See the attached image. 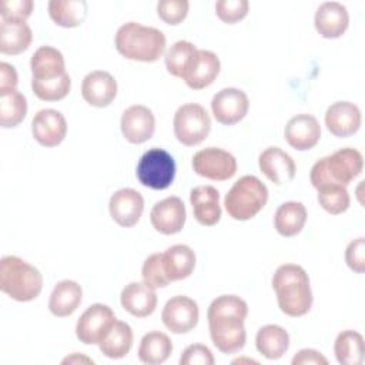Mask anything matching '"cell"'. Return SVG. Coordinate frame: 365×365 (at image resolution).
Here are the masks:
<instances>
[{
    "mask_svg": "<svg viewBox=\"0 0 365 365\" xmlns=\"http://www.w3.org/2000/svg\"><path fill=\"white\" fill-rule=\"evenodd\" d=\"M248 315L247 302L238 295H220L208 307L207 319L212 344L222 354H235L247 342L244 321Z\"/></svg>",
    "mask_w": 365,
    "mask_h": 365,
    "instance_id": "6da1fadb",
    "label": "cell"
},
{
    "mask_svg": "<svg viewBox=\"0 0 365 365\" xmlns=\"http://www.w3.org/2000/svg\"><path fill=\"white\" fill-rule=\"evenodd\" d=\"M279 309L288 317H302L312 307V291L307 271L297 264L279 265L272 278Z\"/></svg>",
    "mask_w": 365,
    "mask_h": 365,
    "instance_id": "7a4b0ae2",
    "label": "cell"
},
{
    "mask_svg": "<svg viewBox=\"0 0 365 365\" xmlns=\"http://www.w3.org/2000/svg\"><path fill=\"white\" fill-rule=\"evenodd\" d=\"M114 44L117 51L128 60L154 63L163 56L167 40L164 33L155 27L128 21L118 27Z\"/></svg>",
    "mask_w": 365,
    "mask_h": 365,
    "instance_id": "3957f363",
    "label": "cell"
},
{
    "mask_svg": "<svg viewBox=\"0 0 365 365\" xmlns=\"http://www.w3.org/2000/svg\"><path fill=\"white\" fill-rule=\"evenodd\" d=\"M43 288L41 272L16 255L0 259V289L11 299L29 302L36 299Z\"/></svg>",
    "mask_w": 365,
    "mask_h": 365,
    "instance_id": "277c9868",
    "label": "cell"
},
{
    "mask_svg": "<svg viewBox=\"0 0 365 365\" xmlns=\"http://www.w3.org/2000/svg\"><path fill=\"white\" fill-rule=\"evenodd\" d=\"M364 167L362 154L351 147L339 148L331 155L319 158L311 168L309 181L315 188L329 184L348 185Z\"/></svg>",
    "mask_w": 365,
    "mask_h": 365,
    "instance_id": "5b68a950",
    "label": "cell"
},
{
    "mask_svg": "<svg viewBox=\"0 0 365 365\" xmlns=\"http://www.w3.org/2000/svg\"><path fill=\"white\" fill-rule=\"evenodd\" d=\"M267 201V185L255 175H242L225 194L224 207L232 220L247 221L254 218L265 207Z\"/></svg>",
    "mask_w": 365,
    "mask_h": 365,
    "instance_id": "8992f818",
    "label": "cell"
},
{
    "mask_svg": "<svg viewBox=\"0 0 365 365\" xmlns=\"http://www.w3.org/2000/svg\"><path fill=\"white\" fill-rule=\"evenodd\" d=\"M135 175L147 188L165 190L175 178V161L164 148L153 147L138 160Z\"/></svg>",
    "mask_w": 365,
    "mask_h": 365,
    "instance_id": "52a82bcc",
    "label": "cell"
},
{
    "mask_svg": "<svg viewBox=\"0 0 365 365\" xmlns=\"http://www.w3.org/2000/svg\"><path fill=\"white\" fill-rule=\"evenodd\" d=\"M175 138L187 147L202 143L211 130V118L207 110L197 103H187L177 108L173 120Z\"/></svg>",
    "mask_w": 365,
    "mask_h": 365,
    "instance_id": "ba28073f",
    "label": "cell"
},
{
    "mask_svg": "<svg viewBox=\"0 0 365 365\" xmlns=\"http://www.w3.org/2000/svg\"><path fill=\"white\" fill-rule=\"evenodd\" d=\"M191 165L195 174L212 181L230 180L237 173L235 157L218 147H207L197 151L192 155Z\"/></svg>",
    "mask_w": 365,
    "mask_h": 365,
    "instance_id": "9c48e42d",
    "label": "cell"
},
{
    "mask_svg": "<svg viewBox=\"0 0 365 365\" xmlns=\"http://www.w3.org/2000/svg\"><path fill=\"white\" fill-rule=\"evenodd\" d=\"M117 321L113 309L106 304L90 305L76 324V336L86 345H98Z\"/></svg>",
    "mask_w": 365,
    "mask_h": 365,
    "instance_id": "30bf717a",
    "label": "cell"
},
{
    "mask_svg": "<svg viewBox=\"0 0 365 365\" xmlns=\"http://www.w3.org/2000/svg\"><path fill=\"white\" fill-rule=\"evenodd\" d=\"M161 319L165 328L173 334H187L198 324V304L190 297L175 295L165 302Z\"/></svg>",
    "mask_w": 365,
    "mask_h": 365,
    "instance_id": "8fae6325",
    "label": "cell"
},
{
    "mask_svg": "<svg viewBox=\"0 0 365 365\" xmlns=\"http://www.w3.org/2000/svg\"><path fill=\"white\" fill-rule=\"evenodd\" d=\"M250 100L247 94L235 87L221 88L211 100V111L214 118L224 125L240 123L248 113Z\"/></svg>",
    "mask_w": 365,
    "mask_h": 365,
    "instance_id": "7c38bea8",
    "label": "cell"
},
{
    "mask_svg": "<svg viewBox=\"0 0 365 365\" xmlns=\"http://www.w3.org/2000/svg\"><path fill=\"white\" fill-rule=\"evenodd\" d=\"M120 128L128 143L143 144L148 141L155 131V117L148 107L134 104L123 111Z\"/></svg>",
    "mask_w": 365,
    "mask_h": 365,
    "instance_id": "4fadbf2b",
    "label": "cell"
},
{
    "mask_svg": "<svg viewBox=\"0 0 365 365\" xmlns=\"http://www.w3.org/2000/svg\"><path fill=\"white\" fill-rule=\"evenodd\" d=\"M31 134L40 145L56 147L66 138V117L58 110L43 108L37 111L31 120Z\"/></svg>",
    "mask_w": 365,
    "mask_h": 365,
    "instance_id": "5bb4252c",
    "label": "cell"
},
{
    "mask_svg": "<svg viewBox=\"0 0 365 365\" xmlns=\"http://www.w3.org/2000/svg\"><path fill=\"white\" fill-rule=\"evenodd\" d=\"M108 211L114 222L120 227L131 228L141 218L144 211V198L134 188H120L110 197Z\"/></svg>",
    "mask_w": 365,
    "mask_h": 365,
    "instance_id": "9a60e30c",
    "label": "cell"
},
{
    "mask_svg": "<svg viewBox=\"0 0 365 365\" xmlns=\"http://www.w3.org/2000/svg\"><path fill=\"white\" fill-rule=\"evenodd\" d=\"M187 211L180 197H167L154 204L150 212V221L154 230L164 235H173L182 230Z\"/></svg>",
    "mask_w": 365,
    "mask_h": 365,
    "instance_id": "2e32d148",
    "label": "cell"
},
{
    "mask_svg": "<svg viewBox=\"0 0 365 365\" xmlns=\"http://www.w3.org/2000/svg\"><path fill=\"white\" fill-rule=\"evenodd\" d=\"M361 110L351 101H336L325 111V125L328 131L339 138L355 134L361 127Z\"/></svg>",
    "mask_w": 365,
    "mask_h": 365,
    "instance_id": "e0dca14e",
    "label": "cell"
},
{
    "mask_svg": "<svg viewBox=\"0 0 365 365\" xmlns=\"http://www.w3.org/2000/svg\"><path fill=\"white\" fill-rule=\"evenodd\" d=\"M284 137L292 148L307 151L318 144L321 138V125L312 114H297L288 120L284 128Z\"/></svg>",
    "mask_w": 365,
    "mask_h": 365,
    "instance_id": "ac0fdd59",
    "label": "cell"
},
{
    "mask_svg": "<svg viewBox=\"0 0 365 365\" xmlns=\"http://www.w3.org/2000/svg\"><path fill=\"white\" fill-rule=\"evenodd\" d=\"M117 88V81L108 71L94 70L83 78L81 96L87 104L103 108L114 101Z\"/></svg>",
    "mask_w": 365,
    "mask_h": 365,
    "instance_id": "d6986e66",
    "label": "cell"
},
{
    "mask_svg": "<svg viewBox=\"0 0 365 365\" xmlns=\"http://www.w3.org/2000/svg\"><path fill=\"white\" fill-rule=\"evenodd\" d=\"M221 63L218 56L210 50H197L184 76L185 84L192 90H202L211 86L220 74Z\"/></svg>",
    "mask_w": 365,
    "mask_h": 365,
    "instance_id": "ffe728a7",
    "label": "cell"
},
{
    "mask_svg": "<svg viewBox=\"0 0 365 365\" xmlns=\"http://www.w3.org/2000/svg\"><path fill=\"white\" fill-rule=\"evenodd\" d=\"M261 173L275 185H282L295 177V163L289 154L279 147H268L258 157Z\"/></svg>",
    "mask_w": 365,
    "mask_h": 365,
    "instance_id": "44dd1931",
    "label": "cell"
},
{
    "mask_svg": "<svg viewBox=\"0 0 365 365\" xmlns=\"http://www.w3.org/2000/svg\"><path fill=\"white\" fill-rule=\"evenodd\" d=\"M348 24L349 14L342 3L325 1L315 11L314 26L324 38L341 37L346 31Z\"/></svg>",
    "mask_w": 365,
    "mask_h": 365,
    "instance_id": "7402d4cb",
    "label": "cell"
},
{
    "mask_svg": "<svg viewBox=\"0 0 365 365\" xmlns=\"http://www.w3.org/2000/svg\"><path fill=\"white\" fill-rule=\"evenodd\" d=\"M121 307L137 318H145L151 315L157 308V294L155 288L143 282L127 284L120 294Z\"/></svg>",
    "mask_w": 365,
    "mask_h": 365,
    "instance_id": "603a6c76",
    "label": "cell"
},
{
    "mask_svg": "<svg viewBox=\"0 0 365 365\" xmlns=\"http://www.w3.org/2000/svg\"><path fill=\"white\" fill-rule=\"evenodd\" d=\"M194 218L204 227H212L221 220L220 192L212 185H198L190 192Z\"/></svg>",
    "mask_w": 365,
    "mask_h": 365,
    "instance_id": "cb8c5ba5",
    "label": "cell"
},
{
    "mask_svg": "<svg viewBox=\"0 0 365 365\" xmlns=\"http://www.w3.org/2000/svg\"><path fill=\"white\" fill-rule=\"evenodd\" d=\"M195 252L185 244H174L163 252V267L170 282L188 278L195 268Z\"/></svg>",
    "mask_w": 365,
    "mask_h": 365,
    "instance_id": "d4e9b609",
    "label": "cell"
},
{
    "mask_svg": "<svg viewBox=\"0 0 365 365\" xmlns=\"http://www.w3.org/2000/svg\"><path fill=\"white\" fill-rule=\"evenodd\" d=\"M83 299L81 285L73 279H63L57 282L50 294L48 309L54 317L64 318L71 315Z\"/></svg>",
    "mask_w": 365,
    "mask_h": 365,
    "instance_id": "484cf974",
    "label": "cell"
},
{
    "mask_svg": "<svg viewBox=\"0 0 365 365\" xmlns=\"http://www.w3.org/2000/svg\"><path fill=\"white\" fill-rule=\"evenodd\" d=\"M30 70L33 80H50L66 74V61L60 50L41 46L31 56Z\"/></svg>",
    "mask_w": 365,
    "mask_h": 365,
    "instance_id": "4316f807",
    "label": "cell"
},
{
    "mask_svg": "<svg viewBox=\"0 0 365 365\" xmlns=\"http://www.w3.org/2000/svg\"><path fill=\"white\" fill-rule=\"evenodd\" d=\"M255 346L267 359H279L289 348V335L285 328L268 324L258 329L255 335Z\"/></svg>",
    "mask_w": 365,
    "mask_h": 365,
    "instance_id": "83f0119b",
    "label": "cell"
},
{
    "mask_svg": "<svg viewBox=\"0 0 365 365\" xmlns=\"http://www.w3.org/2000/svg\"><path fill=\"white\" fill-rule=\"evenodd\" d=\"M33 33L26 21L1 20L0 24V53L16 56L26 51L31 43Z\"/></svg>",
    "mask_w": 365,
    "mask_h": 365,
    "instance_id": "f1b7e54d",
    "label": "cell"
},
{
    "mask_svg": "<svg viewBox=\"0 0 365 365\" xmlns=\"http://www.w3.org/2000/svg\"><path fill=\"white\" fill-rule=\"evenodd\" d=\"M307 208L299 201L282 202L274 215V225L279 235L295 237L299 234L307 222Z\"/></svg>",
    "mask_w": 365,
    "mask_h": 365,
    "instance_id": "f546056e",
    "label": "cell"
},
{
    "mask_svg": "<svg viewBox=\"0 0 365 365\" xmlns=\"http://www.w3.org/2000/svg\"><path fill=\"white\" fill-rule=\"evenodd\" d=\"M47 9L50 19L64 29L80 26L88 11L86 0H50Z\"/></svg>",
    "mask_w": 365,
    "mask_h": 365,
    "instance_id": "4dcf8cb0",
    "label": "cell"
},
{
    "mask_svg": "<svg viewBox=\"0 0 365 365\" xmlns=\"http://www.w3.org/2000/svg\"><path fill=\"white\" fill-rule=\"evenodd\" d=\"M173 352L170 336L160 331L147 332L138 346V359L147 365H160L165 362Z\"/></svg>",
    "mask_w": 365,
    "mask_h": 365,
    "instance_id": "1f68e13d",
    "label": "cell"
},
{
    "mask_svg": "<svg viewBox=\"0 0 365 365\" xmlns=\"http://www.w3.org/2000/svg\"><path fill=\"white\" fill-rule=\"evenodd\" d=\"M133 329L124 321H115L103 341L98 344L101 354L110 359L124 358L133 346Z\"/></svg>",
    "mask_w": 365,
    "mask_h": 365,
    "instance_id": "d6a6232c",
    "label": "cell"
},
{
    "mask_svg": "<svg viewBox=\"0 0 365 365\" xmlns=\"http://www.w3.org/2000/svg\"><path fill=\"white\" fill-rule=\"evenodd\" d=\"M334 352L341 365H361L365 354L364 336L354 329L339 332L334 342Z\"/></svg>",
    "mask_w": 365,
    "mask_h": 365,
    "instance_id": "836d02e7",
    "label": "cell"
},
{
    "mask_svg": "<svg viewBox=\"0 0 365 365\" xmlns=\"http://www.w3.org/2000/svg\"><path fill=\"white\" fill-rule=\"evenodd\" d=\"M27 114L26 97L14 90L6 94H0V125L3 128L17 127Z\"/></svg>",
    "mask_w": 365,
    "mask_h": 365,
    "instance_id": "e575fe53",
    "label": "cell"
},
{
    "mask_svg": "<svg viewBox=\"0 0 365 365\" xmlns=\"http://www.w3.org/2000/svg\"><path fill=\"white\" fill-rule=\"evenodd\" d=\"M195 51H197V48L191 41H187V40L175 41L168 48L165 58H164L167 71L174 77L184 78Z\"/></svg>",
    "mask_w": 365,
    "mask_h": 365,
    "instance_id": "d590c367",
    "label": "cell"
},
{
    "mask_svg": "<svg viewBox=\"0 0 365 365\" xmlns=\"http://www.w3.org/2000/svg\"><path fill=\"white\" fill-rule=\"evenodd\" d=\"M318 190V202L319 205L329 214L338 215L345 212L349 208L351 197L345 185L339 184H329L322 185Z\"/></svg>",
    "mask_w": 365,
    "mask_h": 365,
    "instance_id": "8d00e7d4",
    "label": "cell"
},
{
    "mask_svg": "<svg viewBox=\"0 0 365 365\" xmlns=\"http://www.w3.org/2000/svg\"><path fill=\"white\" fill-rule=\"evenodd\" d=\"M70 88H71V78L67 73L50 80L31 78V90L34 96L43 101L63 100L70 93Z\"/></svg>",
    "mask_w": 365,
    "mask_h": 365,
    "instance_id": "74e56055",
    "label": "cell"
},
{
    "mask_svg": "<svg viewBox=\"0 0 365 365\" xmlns=\"http://www.w3.org/2000/svg\"><path fill=\"white\" fill-rule=\"evenodd\" d=\"M141 277L143 281L153 288H164L170 284V279L163 267V254H151L144 259Z\"/></svg>",
    "mask_w": 365,
    "mask_h": 365,
    "instance_id": "f35d334b",
    "label": "cell"
},
{
    "mask_svg": "<svg viewBox=\"0 0 365 365\" xmlns=\"http://www.w3.org/2000/svg\"><path fill=\"white\" fill-rule=\"evenodd\" d=\"M188 7L187 0H161L157 3V14L164 23L175 26L187 17Z\"/></svg>",
    "mask_w": 365,
    "mask_h": 365,
    "instance_id": "ab89813d",
    "label": "cell"
},
{
    "mask_svg": "<svg viewBox=\"0 0 365 365\" xmlns=\"http://www.w3.org/2000/svg\"><path fill=\"white\" fill-rule=\"evenodd\" d=\"M247 0H218L215 3V13L222 23L235 24L248 14Z\"/></svg>",
    "mask_w": 365,
    "mask_h": 365,
    "instance_id": "60d3db41",
    "label": "cell"
},
{
    "mask_svg": "<svg viewBox=\"0 0 365 365\" xmlns=\"http://www.w3.org/2000/svg\"><path fill=\"white\" fill-rule=\"evenodd\" d=\"M34 3L31 0H4L1 3L0 17L7 21H26L31 11Z\"/></svg>",
    "mask_w": 365,
    "mask_h": 365,
    "instance_id": "b9f144b4",
    "label": "cell"
},
{
    "mask_svg": "<svg viewBox=\"0 0 365 365\" xmlns=\"http://www.w3.org/2000/svg\"><path fill=\"white\" fill-rule=\"evenodd\" d=\"M212 364H214V355L211 349L202 344L188 345L180 356V365H212Z\"/></svg>",
    "mask_w": 365,
    "mask_h": 365,
    "instance_id": "7bdbcfd3",
    "label": "cell"
},
{
    "mask_svg": "<svg viewBox=\"0 0 365 365\" xmlns=\"http://www.w3.org/2000/svg\"><path fill=\"white\" fill-rule=\"evenodd\" d=\"M346 265L358 274L365 272V238L359 237L351 241L345 250Z\"/></svg>",
    "mask_w": 365,
    "mask_h": 365,
    "instance_id": "ee69618b",
    "label": "cell"
},
{
    "mask_svg": "<svg viewBox=\"0 0 365 365\" xmlns=\"http://www.w3.org/2000/svg\"><path fill=\"white\" fill-rule=\"evenodd\" d=\"M292 365H327L328 359L317 349H299L291 359Z\"/></svg>",
    "mask_w": 365,
    "mask_h": 365,
    "instance_id": "f6af8a7d",
    "label": "cell"
},
{
    "mask_svg": "<svg viewBox=\"0 0 365 365\" xmlns=\"http://www.w3.org/2000/svg\"><path fill=\"white\" fill-rule=\"evenodd\" d=\"M17 83H19V77H17L16 68L9 63L1 61L0 63V94L14 91L17 87Z\"/></svg>",
    "mask_w": 365,
    "mask_h": 365,
    "instance_id": "bcb514c9",
    "label": "cell"
},
{
    "mask_svg": "<svg viewBox=\"0 0 365 365\" xmlns=\"http://www.w3.org/2000/svg\"><path fill=\"white\" fill-rule=\"evenodd\" d=\"M61 364H94V361L83 354H78V352H74L71 354L70 356H66Z\"/></svg>",
    "mask_w": 365,
    "mask_h": 365,
    "instance_id": "7dc6e473",
    "label": "cell"
},
{
    "mask_svg": "<svg viewBox=\"0 0 365 365\" xmlns=\"http://www.w3.org/2000/svg\"><path fill=\"white\" fill-rule=\"evenodd\" d=\"M237 362H257L254 359H245V358H240V359H234L232 364H237Z\"/></svg>",
    "mask_w": 365,
    "mask_h": 365,
    "instance_id": "c3c4849f",
    "label": "cell"
}]
</instances>
